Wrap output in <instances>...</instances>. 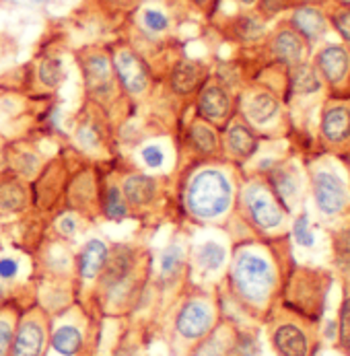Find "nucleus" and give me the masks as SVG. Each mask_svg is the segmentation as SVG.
Masks as SVG:
<instances>
[{
    "mask_svg": "<svg viewBox=\"0 0 350 356\" xmlns=\"http://www.w3.org/2000/svg\"><path fill=\"white\" fill-rule=\"evenodd\" d=\"M278 239L246 237L233 243L221 289L235 307L253 321H266L278 305L285 278L291 266H285V252Z\"/></svg>",
    "mask_w": 350,
    "mask_h": 356,
    "instance_id": "nucleus-1",
    "label": "nucleus"
},
{
    "mask_svg": "<svg viewBox=\"0 0 350 356\" xmlns=\"http://www.w3.org/2000/svg\"><path fill=\"white\" fill-rule=\"evenodd\" d=\"M241 184L239 167L221 159L194 163L175 175V204L182 225L227 229Z\"/></svg>",
    "mask_w": 350,
    "mask_h": 356,
    "instance_id": "nucleus-2",
    "label": "nucleus"
},
{
    "mask_svg": "<svg viewBox=\"0 0 350 356\" xmlns=\"http://www.w3.org/2000/svg\"><path fill=\"white\" fill-rule=\"evenodd\" d=\"M152 250L143 243H111L89 311L97 319L136 315L149 295Z\"/></svg>",
    "mask_w": 350,
    "mask_h": 356,
    "instance_id": "nucleus-3",
    "label": "nucleus"
},
{
    "mask_svg": "<svg viewBox=\"0 0 350 356\" xmlns=\"http://www.w3.org/2000/svg\"><path fill=\"white\" fill-rule=\"evenodd\" d=\"M221 289L186 284L175 301L161 313L163 336L171 356H188L223 319Z\"/></svg>",
    "mask_w": 350,
    "mask_h": 356,
    "instance_id": "nucleus-4",
    "label": "nucleus"
},
{
    "mask_svg": "<svg viewBox=\"0 0 350 356\" xmlns=\"http://www.w3.org/2000/svg\"><path fill=\"white\" fill-rule=\"evenodd\" d=\"M83 79V99L101 105L118 128L134 107L124 97L113 72L111 54L105 44H87L72 51Z\"/></svg>",
    "mask_w": 350,
    "mask_h": 356,
    "instance_id": "nucleus-5",
    "label": "nucleus"
},
{
    "mask_svg": "<svg viewBox=\"0 0 350 356\" xmlns=\"http://www.w3.org/2000/svg\"><path fill=\"white\" fill-rule=\"evenodd\" d=\"M113 169L118 173L122 192L130 204L134 220L154 225L173 212L169 208L175 204V177L141 171L128 161H122V156L113 161Z\"/></svg>",
    "mask_w": 350,
    "mask_h": 356,
    "instance_id": "nucleus-6",
    "label": "nucleus"
},
{
    "mask_svg": "<svg viewBox=\"0 0 350 356\" xmlns=\"http://www.w3.org/2000/svg\"><path fill=\"white\" fill-rule=\"evenodd\" d=\"M233 218H239L251 237L278 239L285 235L289 210L278 200L264 175L241 177Z\"/></svg>",
    "mask_w": 350,
    "mask_h": 356,
    "instance_id": "nucleus-7",
    "label": "nucleus"
},
{
    "mask_svg": "<svg viewBox=\"0 0 350 356\" xmlns=\"http://www.w3.org/2000/svg\"><path fill=\"white\" fill-rule=\"evenodd\" d=\"M233 239L227 229L218 227H194L190 229L188 250V284L200 289H221Z\"/></svg>",
    "mask_w": 350,
    "mask_h": 356,
    "instance_id": "nucleus-8",
    "label": "nucleus"
},
{
    "mask_svg": "<svg viewBox=\"0 0 350 356\" xmlns=\"http://www.w3.org/2000/svg\"><path fill=\"white\" fill-rule=\"evenodd\" d=\"M184 4L180 0H136L128 25L130 38H126L136 50L149 46L150 50H169L175 40Z\"/></svg>",
    "mask_w": 350,
    "mask_h": 356,
    "instance_id": "nucleus-9",
    "label": "nucleus"
},
{
    "mask_svg": "<svg viewBox=\"0 0 350 356\" xmlns=\"http://www.w3.org/2000/svg\"><path fill=\"white\" fill-rule=\"evenodd\" d=\"M68 147L93 163H109L120 156L116 126L101 105L83 99L68 130Z\"/></svg>",
    "mask_w": 350,
    "mask_h": 356,
    "instance_id": "nucleus-10",
    "label": "nucleus"
},
{
    "mask_svg": "<svg viewBox=\"0 0 350 356\" xmlns=\"http://www.w3.org/2000/svg\"><path fill=\"white\" fill-rule=\"evenodd\" d=\"M188 250H190V227H177L167 243L154 254L150 266V293L159 303L161 313L175 301V297L188 284Z\"/></svg>",
    "mask_w": 350,
    "mask_h": 356,
    "instance_id": "nucleus-11",
    "label": "nucleus"
},
{
    "mask_svg": "<svg viewBox=\"0 0 350 356\" xmlns=\"http://www.w3.org/2000/svg\"><path fill=\"white\" fill-rule=\"evenodd\" d=\"M100 321L81 303L51 315L48 356H93L100 338Z\"/></svg>",
    "mask_w": 350,
    "mask_h": 356,
    "instance_id": "nucleus-12",
    "label": "nucleus"
},
{
    "mask_svg": "<svg viewBox=\"0 0 350 356\" xmlns=\"http://www.w3.org/2000/svg\"><path fill=\"white\" fill-rule=\"evenodd\" d=\"M111 54V64L120 89L128 103L138 109L154 99L159 89V79L154 76L147 58L136 50L126 38L107 44Z\"/></svg>",
    "mask_w": 350,
    "mask_h": 356,
    "instance_id": "nucleus-13",
    "label": "nucleus"
},
{
    "mask_svg": "<svg viewBox=\"0 0 350 356\" xmlns=\"http://www.w3.org/2000/svg\"><path fill=\"white\" fill-rule=\"evenodd\" d=\"M330 286L332 274L328 270L293 266L285 278L278 305L315 323L326 311Z\"/></svg>",
    "mask_w": 350,
    "mask_h": 356,
    "instance_id": "nucleus-14",
    "label": "nucleus"
},
{
    "mask_svg": "<svg viewBox=\"0 0 350 356\" xmlns=\"http://www.w3.org/2000/svg\"><path fill=\"white\" fill-rule=\"evenodd\" d=\"M79 156L81 154L74 153L66 145L62 151L51 154L44 169L40 171V175L31 181V208L48 222L58 212L64 210L66 188Z\"/></svg>",
    "mask_w": 350,
    "mask_h": 356,
    "instance_id": "nucleus-15",
    "label": "nucleus"
},
{
    "mask_svg": "<svg viewBox=\"0 0 350 356\" xmlns=\"http://www.w3.org/2000/svg\"><path fill=\"white\" fill-rule=\"evenodd\" d=\"M175 143H177V173L194 163L225 159L221 130L208 124L206 120H202L194 111H190L177 122Z\"/></svg>",
    "mask_w": 350,
    "mask_h": 356,
    "instance_id": "nucleus-16",
    "label": "nucleus"
},
{
    "mask_svg": "<svg viewBox=\"0 0 350 356\" xmlns=\"http://www.w3.org/2000/svg\"><path fill=\"white\" fill-rule=\"evenodd\" d=\"M264 323L268 325V340L276 356H313L315 353L313 321L285 307L276 305Z\"/></svg>",
    "mask_w": 350,
    "mask_h": 356,
    "instance_id": "nucleus-17",
    "label": "nucleus"
},
{
    "mask_svg": "<svg viewBox=\"0 0 350 356\" xmlns=\"http://www.w3.org/2000/svg\"><path fill=\"white\" fill-rule=\"evenodd\" d=\"M101 163H93L89 159L79 156L64 198V210H72L79 216L87 218L91 225L100 222V200H101Z\"/></svg>",
    "mask_w": 350,
    "mask_h": 356,
    "instance_id": "nucleus-18",
    "label": "nucleus"
},
{
    "mask_svg": "<svg viewBox=\"0 0 350 356\" xmlns=\"http://www.w3.org/2000/svg\"><path fill=\"white\" fill-rule=\"evenodd\" d=\"M51 315L38 305L23 307L8 356H48Z\"/></svg>",
    "mask_w": 350,
    "mask_h": 356,
    "instance_id": "nucleus-19",
    "label": "nucleus"
},
{
    "mask_svg": "<svg viewBox=\"0 0 350 356\" xmlns=\"http://www.w3.org/2000/svg\"><path fill=\"white\" fill-rule=\"evenodd\" d=\"M141 171L152 175H167L175 177L177 173V143L175 130L173 132H152L143 138L136 147L130 149V156L126 159Z\"/></svg>",
    "mask_w": 350,
    "mask_h": 356,
    "instance_id": "nucleus-20",
    "label": "nucleus"
},
{
    "mask_svg": "<svg viewBox=\"0 0 350 356\" xmlns=\"http://www.w3.org/2000/svg\"><path fill=\"white\" fill-rule=\"evenodd\" d=\"M210 74L212 70L204 60L182 54V56H175L173 62L169 64L163 76V85L171 102H177L182 105V109H186L188 103L194 102V97L198 95L202 85L208 81Z\"/></svg>",
    "mask_w": 350,
    "mask_h": 356,
    "instance_id": "nucleus-21",
    "label": "nucleus"
},
{
    "mask_svg": "<svg viewBox=\"0 0 350 356\" xmlns=\"http://www.w3.org/2000/svg\"><path fill=\"white\" fill-rule=\"evenodd\" d=\"M111 243L101 235H89L77 250V301L89 311L93 291L109 259Z\"/></svg>",
    "mask_w": 350,
    "mask_h": 356,
    "instance_id": "nucleus-22",
    "label": "nucleus"
},
{
    "mask_svg": "<svg viewBox=\"0 0 350 356\" xmlns=\"http://www.w3.org/2000/svg\"><path fill=\"white\" fill-rule=\"evenodd\" d=\"M25 66H27V95L35 99L54 97L66 79L64 56L56 44L44 46Z\"/></svg>",
    "mask_w": 350,
    "mask_h": 356,
    "instance_id": "nucleus-23",
    "label": "nucleus"
},
{
    "mask_svg": "<svg viewBox=\"0 0 350 356\" xmlns=\"http://www.w3.org/2000/svg\"><path fill=\"white\" fill-rule=\"evenodd\" d=\"M194 113L212 124L214 128L223 130L229 120L237 113V95L218 74H210L208 81L202 85L198 95L194 97Z\"/></svg>",
    "mask_w": 350,
    "mask_h": 356,
    "instance_id": "nucleus-24",
    "label": "nucleus"
},
{
    "mask_svg": "<svg viewBox=\"0 0 350 356\" xmlns=\"http://www.w3.org/2000/svg\"><path fill=\"white\" fill-rule=\"evenodd\" d=\"M283 103L278 95L266 85H248L237 95V113L260 134L280 113Z\"/></svg>",
    "mask_w": 350,
    "mask_h": 356,
    "instance_id": "nucleus-25",
    "label": "nucleus"
},
{
    "mask_svg": "<svg viewBox=\"0 0 350 356\" xmlns=\"http://www.w3.org/2000/svg\"><path fill=\"white\" fill-rule=\"evenodd\" d=\"M221 140H223L225 161H229L237 167L251 161L260 149V134L239 113H235L229 120V124L221 130Z\"/></svg>",
    "mask_w": 350,
    "mask_h": 356,
    "instance_id": "nucleus-26",
    "label": "nucleus"
},
{
    "mask_svg": "<svg viewBox=\"0 0 350 356\" xmlns=\"http://www.w3.org/2000/svg\"><path fill=\"white\" fill-rule=\"evenodd\" d=\"M48 154L42 151L40 143L33 138H8L6 145V171L13 173L15 177L31 184L44 165L48 163Z\"/></svg>",
    "mask_w": 350,
    "mask_h": 356,
    "instance_id": "nucleus-27",
    "label": "nucleus"
},
{
    "mask_svg": "<svg viewBox=\"0 0 350 356\" xmlns=\"http://www.w3.org/2000/svg\"><path fill=\"white\" fill-rule=\"evenodd\" d=\"M266 40V51L268 56L276 62L283 64L287 68L299 66L305 62L307 54H309V44L301 38L299 33L289 25V21L280 23L270 35L264 38Z\"/></svg>",
    "mask_w": 350,
    "mask_h": 356,
    "instance_id": "nucleus-28",
    "label": "nucleus"
},
{
    "mask_svg": "<svg viewBox=\"0 0 350 356\" xmlns=\"http://www.w3.org/2000/svg\"><path fill=\"white\" fill-rule=\"evenodd\" d=\"M111 169L103 167V177H101V200H100V220L105 222H124V220H134L130 204L126 200L118 173L113 169V161H109Z\"/></svg>",
    "mask_w": 350,
    "mask_h": 356,
    "instance_id": "nucleus-29",
    "label": "nucleus"
},
{
    "mask_svg": "<svg viewBox=\"0 0 350 356\" xmlns=\"http://www.w3.org/2000/svg\"><path fill=\"white\" fill-rule=\"evenodd\" d=\"M311 188H313V198L326 216L340 214L347 204H349V192L344 184L330 171H317L311 177Z\"/></svg>",
    "mask_w": 350,
    "mask_h": 356,
    "instance_id": "nucleus-30",
    "label": "nucleus"
},
{
    "mask_svg": "<svg viewBox=\"0 0 350 356\" xmlns=\"http://www.w3.org/2000/svg\"><path fill=\"white\" fill-rule=\"evenodd\" d=\"M31 184L15 177L13 173L0 175V220L23 218L31 212Z\"/></svg>",
    "mask_w": 350,
    "mask_h": 356,
    "instance_id": "nucleus-31",
    "label": "nucleus"
},
{
    "mask_svg": "<svg viewBox=\"0 0 350 356\" xmlns=\"http://www.w3.org/2000/svg\"><path fill=\"white\" fill-rule=\"evenodd\" d=\"M315 72L330 85H342L350 74V51L347 46L328 44L315 56Z\"/></svg>",
    "mask_w": 350,
    "mask_h": 356,
    "instance_id": "nucleus-32",
    "label": "nucleus"
},
{
    "mask_svg": "<svg viewBox=\"0 0 350 356\" xmlns=\"http://www.w3.org/2000/svg\"><path fill=\"white\" fill-rule=\"evenodd\" d=\"M223 31L231 42H237L244 46L257 44L266 38V17L260 10L248 8L246 13H239L227 19Z\"/></svg>",
    "mask_w": 350,
    "mask_h": 356,
    "instance_id": "nucleus-33",
    "label": "nucleus"
},
{
    "mask_svg": "<svg viewBox=\"0 0 350 356\" xmlns=\"http://www.w3.org/2000/svg\"><path fill=\"white\" fill-rule=\"evenodd\" d=\"M239 327L229 317H223L218 325L202 340L188 356H235Z\"/></svg>",
    "mask_w": 350,
    "mask_h": 356,
    "instance_id": "nucleus-34",
    "label": "nucleus"
},
{
    "mask_svg": "<svg viewBox=\"0 0 350 356\" xmlns=\"http://www.w3.org/2000/svg\"><path fill=\"white\" fill-rule=\"evenodd\" d=\"M289 25L311 46L317 40H321V35H326V31H328V17H326V13L319 6L301 4V6L293 8Z\"/></svg>",
    "mask_w": 350,
    "mask_h": 356,
    "instance_id": "nucleus-35",
    "label": "nucleus"
},
{
    "mask_svg": "<svg viewBox=\"0 0 350 356\" xmlns=\"http://www.w3.org/2000/svg\"><path fill=\"white\" fill-rule=\"evenodd\" d=\"M321 136L330 145H340L350 138V109L344 105H334L326 109L321 118Z\"/></svg>",
    "mask_w": 350,
    "mask_h": 356,
    "instance_id": "nucleus-36",
    "label": "nucleus"
},
{
    "mask_svg": "<svg viewBox=\"0 0 350 356\" xmlns=\"http://www.w3.org/2000/svg\"><path fill=\"white\" fill-rule=\"evenodd\" d=\"M91 227V222L83 216H79L72 210H62L58 212L50 220L48 233L68 241V243H77V239Z\"/></svg>",
    "mask_w": 350,
    "mask_h": 356,
    "instance_id": "nucleus-37",
    "label": "nucleus"
},
{
    "mask_svg": "<svg viewBox=\"0 0 350 356\" xmlns=\"http://www.w3.org/2000/svg\"><path fill=\"white\" fill-rule=\"evenodd\" d=\"M23 307H27V303H23L19 299H8V301L0 303V356H8L13 336L17 330V321H19Z\"/></svg>",
    "mask_w": 350,
    "mask_h": 356,
    "instance_id": "nucleus-38",
    "label": "nucleus"
},
{
    "mask_svg": "<svg viewBox=\"0 0 350 356\" xmlns=\"http://www.w3.org/2000/svg\"><path fill=\"white\" fill-rule=\"evenodd\" d=\"M289 87L293 93H299V95H309V93H315L321 83H319V74L315 72L313 66H307L305 62L299 66H293L289 68Z\"/></svg>",
    "mask_w": 350,
    "mask_h": 356,
    "instance_id": "nucleus-39",
    "label": "nucleus"
},
{
    "mask_svg": "<svg viewBox=\"0 0 350 356\" xmlns=\"http://www.w3.org/2000/svg\"><path fill=\"white\" fill-rule=\"evenodd\" d=\"M336 348L344 356H350V289L344 286V295L338 309L336 323Z\"/></svg>",
    "mask_w": 350,
    "mask_h": 356,
    "instance_id": "nucleus-40",
    "label": "nucleus"
},
{
    "mask_svg": "<svg viewBox=\"0 0 350 356\" xmlns=\"http://www.w3.org/2000/svg\"><path fill=\"white\" fill-rule=\"evenodd\" d=\"M328 23L336 29V33L350 44V2H338L328 13Z\"/></svg>",
    "mask_w": 350,
    "mask_h": 356,
    "instance_id": "nucleus-41",
    "label": "nucleus"
},
{
    "mask_svg": "<svg viewBox=\"0 0 350 356\" xmlns=\"http://www.w3.org/2000/svg\"><path fill=\"white\" fill-rule=\"evenodd\" d=\"M334 261L342 272H350V229L338 233L334 239Z\"/></svg>",
    "mask_w": 350,
    "mask_h": 356,
    "instance_id": "nucleus-42",
    "label": "nucleus"
},
{
    "mask_svg": "<svg viewBox=\"0 0 350 356\" xmlns=\"http://www.w3.org/2000/svg\"><path fill=\"white\" fill-rule=\"evenodd\" d=\"M293 237L303 248H313L315 245V237H313V231L309 227L307 214H299L295 218V222H293Z\"/></svg>",
    "mask_w": 350,
    "mask_h": 356,
    "instance_id": "nucleus-43",
    "label": "nucleus"
},
{
    "mask_svg": "<svg viewBox=\"0 0 350 356\" xmlns=\"http://www.w3.org/2000/svg\"><path fill=\"white\" fill-rule=\"evenodd\" d=\"M186 10H194L204 19H212L218 10L221 0H180Z\"/></svg>",
    "mask_w": 350,
    "mask_h": 356,
    "instance_id": "nucleus-44",
    "label": "nucleus"
},
{
    "mask_svg": "<svg viewBox=\"0 0 350 356\" xmlns=\"http://www.w3.org/2000/svg\"><path fill=\"white\" fill-rule=\"evenodd\" d=\"M6 145H8V138L0 132V175L6 173Z\"/></svg>",
    "mask_w": 350,
    "mask_h": 356,
    "instance_id": "nucleus-45",
    "label": "nucleus"
},
{
    "mask_svg": "<svg viewBox=\"0 0 350 356\" xmlns=\"http://www.w3.org/2000/svg\"><path fill=\"white\" fill-rule=\"evenodd\" d=\"M324 2H328V0H287V4H289V8L293 6H301V4H311V6H319V4H324Z\"/></svg>",
    "mask_w": 350,
    "mask_h": 356,
    "instance_id": "nucleus-46",
    "label": "nucleus"
},
{
    "mask_svg": "<svg viewBox=\"0 0 350 356\" xmlns=\"http://www.w3.org/2000/svg\"><path fill=\"white\" fill-rule=\"evenodd\" d=\"M91 2H95L101 8H113V6H118L122 0H91Z\"/></svg>",
    "mask_w": 350,
    "mask_h": 356,
    "instance_id": "nucleus-47",
    "label": "nucleus"
},
{
    "mask_svg": "<svg viewBox=\"0 0 350 356\" xmlns=\"http://www.w3.org/2000/svg\"><path fill=\"white\" fill-rule=\"evenodd\" d=\"M235 2L244 8H255L260 4V0H235Z\"/></svg>",
    "mask_w": 350,
    "mask_h": 356,
    "instance_id": "nucleus-48",
    "label": "nucleus"
},
{
    "mask_svg": "<svg viewBox=\"0 0 350 356\" xmlns=\"http://www.w3.org/2000/svg\"><path fill=\"white\" fill-rule=\"evenodd\" d=\"M31 2H33V4H48L50 0H31Z\"/></svg>",
    "mask_w": 350,
    "mask_h": 356,
    "instance_id": "nucleus-49",
    "label": "nucleus"
},
{
    "mask_svg": "<svg viewBox=\"0 0 350 356\" xmlns=\"http://www.w3.org/2000/svg\"><path fill=\"white\" fill-rule=\"evenodd\" d=\"M4 93H6V89H4V85H2V81H0V97H2Z\"/></svg>",
    "mask_w": 350,
    "mask_h": 356,
    "instance_id": "nucleus-50",
    "label": "nucleus"
},
{
    "mask_svg": "<svg viewBox=\"0 0 350 356\" xmlns=\"http://www.w3.org/2000/svg\"><path fill=\"white\" fill-rule=\"evenodd\" d=\"M340 2H350V0H340Z\"/></svg>",
    "mask_w": 350,
    "mask_h": 356,
    "instance_id": "nucleus-51",
    "label": "nucleus"
},
{
    "mask_svg": "<svg viewBox=\"0 0 350 356\" xmlns=\"http://www.w3.org/2000/svg\"><path fill=\"white\" fill-rule=\"evenodd\" d=\"M0 250H2V245H0Z\"/></svg>",
    "mask_w": 350,
    "mask_h": 356,
    "instance_id": "nucleus-52",
    "label": "nucleus"
}]
</instances>
